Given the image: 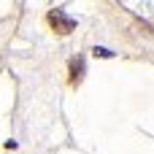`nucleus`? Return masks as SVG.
<instances>
[{"mask_svg": "<svg viewBox=\"0 0 154 154\" xmlns=\"http://www.w3.org/2000/svg\"><path fill=\"white\" fill-rule=\"evenodd\" d=\"M92 54H95V57H103V60H111V57H114V51H111V49H103V46H95Z\"/></svg>", "mask_w": 154, "mask_h": 154, "instance_id": "1", "label": "nucleus"}]
</instances>
